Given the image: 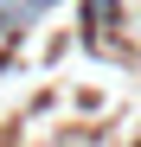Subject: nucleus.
Wrapping results in <instances>:
<instances>
[]
</instances>
